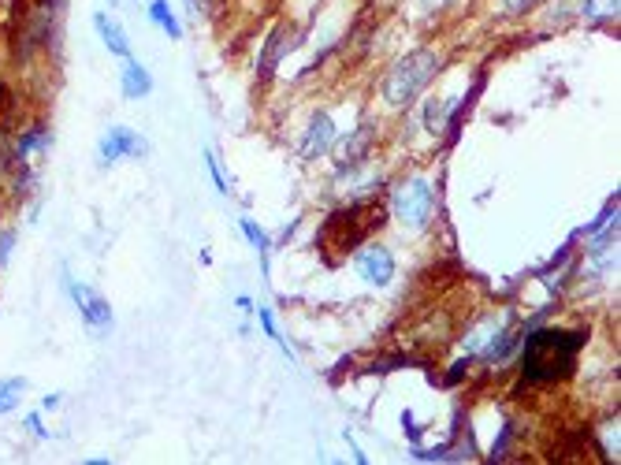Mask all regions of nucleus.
Segmentation results:
<instances>
[{"label": "nucleus", "instance_id": "obj_1", "mask_svg": "<svg viewBox=\"0 0 621 465\" xmlns=\"http://www.w3.org/2000/svg\"><path fill=\"white\" fill-rule=\"evenodd\" d=\"M584 343H588V332H581V328H540V332H532L521 346V358H517L521 387L562 384L577 365Z\"/></svg>", "mask_w": 621, "mask_h": 465}, {"label": "nucleus", "instance_id": "obj_2", "mask_svg": "<svg viewBox=\"0 0 621 465\" xmlns=\"http://www.w3.org/2000/svg\"><path fill=\"white\" fill-rule=\"evenodd\" d=\"M443 56L436 49H417V53L402 56L384 79V105L387 108H410L417 101V93L439 75Z\"/></svg>", "mask_w": 621, "mask_h": 465}, {"label": "nucleus", "instance_id": "obj_3", "mask_svg": "<svg viewBox=\"0 0 621 465\" xmlns=\"http://www.w3.org/2000/svg\"><path fill=\"white\" fill-rule=\"evenodd\" d=\"M384 224V209L380 201H357L350 209H339L335 216H328V224L320 231V246H335L331 261L343 257V253H354L369 231Z\"/></svg>", "mask_w": 621, "mask_h": 465}, {"label": "nucleus", "instance_id": "obj_4", "mask_svg": "<svg viewBox=\"0 0 621 465\" xmlns=\"http://www.w3.org/2000/svg\"><path fill=\"white\" fill-rule=\"evenodd\" d=\"M432 209H436V190H432V183L424 175L402 179L395 186V194H391V213L398 216L402 227H413V231L424 227L432 220Z\"/></svg>", "mask_w": 621, "mask_h": 465}, {"label": "nucleus", "instance_id": "obj_5", "mask_svg": "<svg viewBox=\"0 0 621 465\" xmlns=\"http://www.w3.org/2000/svg\"><path fill=\"white\" fill-rule=\"evenodd\" d=\"M376 138H380L376 123H361V127H354V131L346 134L343 142L335 146V168H339V172H354V168H361V164L372 157Z\"/></svg>", "mask_w": 621, "mask_h": 465}, {"label": "nucleus", "instance_id": "obj_6", "mask_svg": "<svg viewBox=\"0 0 621 465\" xmlns=\"http://www.w3.org/2000/svg\"><path fill=\"white\" fill-rule=\"evenodd\" d=\"M146 138L142 134H134L131 127H108V134L101 138V146H97V160L101 164H116L123 157H142L146 153Z\"/></svg>", "mask_w": 621, "mask_h": 465}, {"label": "nucleus", "instance_id": "obj_7", "mask_svg": "<svg viewBox=\"0 0 621 465\" xmlns=\"http://www.w3.org/2000/svg\"><path fill=\"white\" fill-rule=\"evenodd\" d=\"M357 276L365 279L369 287H387L395 279V253L387 246H369V250L357 253Z\"/></svg>", "mask_w": 621, "mask_h": 465}, {"label": "nucleus", "instance_id": "obj_8", "mask_svg": "<svg viewBox=\"0 0 621 465\" xmlns=\"http://www.w3.org/2000/svg\"><path fill=\"white\" fill-rule=\"evenodd\" d=\"M64 283H67V291H71V302L79 306V313L86 317L90 328H97V332L112 328V309H108V302L101 298V294L90 291L86 283H71V279H64Z\"/></svg>", "mask_w": 621, "mask_h": 465}, {"label": "nucleus", "instance_id": "obj_9", "mask_svg": "<svg viewBox=\"0 0 621 465\" xmlns=\"http://www.w3.org/2000/svg\"><path fill=\"white\" fill-rule=\"evenodd\" d=\"M331 142H335V120H331L328 112H317V116L309 120V127H305V138L298 153H302V160H317L328 153Z\"/></svg>", "mask_w": 621, "mask_h": 465}, {"label": "nucleus", "instance_id": "obj_10", "mask_svg": "<svg viewBox=\"0 0 621 465\" xmlns=\"http://www.w3.org/2000/svg\"><path fill=\"white\" fill-rule=\"evenodd\" d=\"M465 108V101H450V97H432L424 105V127L432 134H443L447 127H454V116Z\"/></svg>", "mask_w": 621, "mask_h": 465}, {"label": "nucleus", "instance_id": "obj_11", "mask_svg": "<svg viewBox=\"0 0 621 465\" xmlns=\"http://www.w3.org/2000/svg\"><path fill=\"white\" fill-rule=\"evenodd\" d=\"M93 27H97V34H101V41H105L108 53L123 56V60L131 56V41H127V34H123V30H119L116 19H108L105 12H97V15H93Z\"/></svg>", "mask_w": 621, "mask_h": 465}, {"label": "nucleus", "instance_id": "obj_12", "mask_svg": "<svg viewBox=\"0 0 621 465\" xmlns=\"http://www.w3.org/2000/svg\"><path fill=\"white\" fill-rule=\"evenodd\" d=\"M506 332V317H488L484 324H476L473 332L465 335V343H462V350L465 354H480V350H488L499 335Z\"/></svg>", "mask_w": 621, "mask_h": 465}, {"label": "nucleus", "instance_id": "obj_13", "mask_svg": "<svg viewBox=\"0 0 621 465\" xmlns=\"http://www.w3.org/2000/svg\"><path fill=\"white\" fill-rule=\"evenodd\" d=\"M291 38V30L287 27H276L272 34H268V45H265V56H261V79H268L272 71H276V64L283 60V56L291 53L298 41H287Z\"/></svg>", "mask_w": 621, "mask_h": 465}, {"label": "nucleus", "instance_id": "obj_14", "mask_svg": "<svg viewBox=\"0 0 621 465\" xmlns=\"http://www.w3.org/2000/svg\"><path fill=\"white\" fill-rule=\"evenodd\" d=\"M123 97L127 101H138V97H149V90H153V79H149V71L138 60H131L127 56V64H123Z\"/></svg>", "mask_w": 621, "mask_h": 465}, {"label": "nucleus", "instance_id": "obj_15", "mask_svg": "<svg viewBox=\"0 0 621 465\" xmlns=\"http://www.w3.org/2000/svg\"><path fill=\"white\" fill-rule=\"evenodd\" d=\"M149 19H153V23H157V27L164 30V34H168L172 41L183 38V27H179V19H175V12H172V4H168V0H153V4H149Z\"/></svg>", "mask_w": 621, "mask_h": 465}, {"label": "nucleus", "instance_id": "obj_16", "mask_svg": "<svg viewBox=\"0 0 621 465\" xmlns=\"http://www.w3.org/2000/svg\"><path fill=\"white\" fill-rule=\"evenodd\" d=\"M238 227H242V235L250 239V246L257 250V257H261V265H265V272H268V253H272V242H268V235L257 224H253V220H242Z\"/></svg>", "mask_w": 621, "mask_h": 465}, {"label": "nucleus", "instance_id": "obj_17", "mask_svg": "<svg viewBox=\"0 0 621 465\" xmlns=\"http://www.w3.org/2000/svg\"><path fill=\"white\" fill-rule=\"evenodd\" d=\"M23 391H27V380H0V413L15 410Z\"/></svg>", "mask_w": 621, "mask_h": 465}, {"label": "nucleus", "instance_id": "obj_18", "mask_svg": "<svg viewBox=\"0 0 621 465\" xmlns=\"http://www.w3.org/2000/svg\"><path fill=\"white\" fill-rule=\"evenodd\" d=\"M581 15L584 19H614L618 15V0H584Z\"/></svg>", "mask_w": 621, "mask_h": 465}, {"label": "nucleus", "instance_id": "obj_19", "mask_svg": "<svg viewBox=\"0 0 621 465\" xmlns=\"http://www.w3.org/2000/svg\"><path fill=\"white\" fill-rule=\"evenodd\" d=\"M205 168H209L212 183H216V194H231V183L224 179V172H220V160H216V153H205Z\"/></svg>", "mask_w": 621, "mask_h": 465}, {"label": "nucleus", "instance_id": "obj_20", "mask_svg": "<svg viewBox=\"0 0 621 465\" xmlns=\"http://www.w3.org/2000/svg\"><path fill=\"white\" fill-rule=\"evenodd\" d=\"M253 313H257V320H261V328H265V335H272V339H276V343L283 346V350H287V343H283V335H279V328H276V320H272V313H268V309H253Z\"/></svg>", "mask_w": 621, "mask_h": 465}, {"label": "nucleus", "instance_id": "obj_21", "mask_svg": "<svg viewBox=\"0 0 621 465\" xmlns=\"http://www.w3.org/2000/svg\"><path fill=\"white\" fill-rule=\"evenodd\" d=\"M8 253H12V231H0V265L8 261Z\"/></svg>", "mask_w": 621, "mask_h": 465}, {"label": "nucleus", "instance_id": "obj_22", "mask_svg": "<svg viewBox=\"0 0 621 465\" xmlns=\"http://www.w3.org/2000/svg\"><path fill=\"white\" fill-rule=\"evenodd\" d=\"M506 4V12H529L536 0H503Z\"/></svg>", "mask_w": 621, "mask_h": 465}, {"label": "nucleus", "instance_id": "obj_23", "mask_svg": "<svg viewBox=\"0 0 621 465\" xmlns=\"http://www.w3.org/2000/svg\"><path fill=\"white\" fill-rule=\"evenodd\" d=\"M205 8H209V0H186V12L194 15V19H198V15H205Z\"/></svg>", "mask_w": 621, "mask_h": 465}, {"label": "nucleus", "instance_id": "obj_24", "mask_svg": "<svg viewBox=\"0 0 621 465\" xmlns=\"http://www.w3.org/2000/svg\"><path fill=\"white\" fill-rule=\"evenodd\" d=\"M27 428L34 432V436H45V428H41V417H38V413H30V417H27Z\"/></svg>", "mask_w": 621, "mask_h": 465}, {"label": "nucleus", "instance_id": "obj_25", "mask_svg": "<svg viewBox=\"0 0 621 465\" xmlns=\"http://www.w3.org/2000/svg\"><path fill=\"white\" fill-rule=\"evenodd\" d=\"M238 309H242V313H253V309H257V306H253L250 298H246V294H242V298H238Z\"/></svg>", "mask_w": 621, "mask_h": 465}, {"label": "nucleus", "instance_id": "obj_26", "mask_svg": "<svg viewBox=\"0 0 621 465\" xmlns=\"http://www.w3.org/2000/svg\"><path fill=\"white\" fill-rule=\"evenodd\" d=\"M424 8H443V4H450V0H421Z\"/></svg>", "mask_w": 621, "mask_h": 465}, {"label": "nucleus", "instance_id": "obj_27", "mask_svg": "<svg viewBox=\"0 0 621 465\" xmlns=\"http://www.w3.org/2000/svg\"><path fill=\"white\" fill-rule=\"evenodd\" d=\"M108 4H119V0H108Z\"/></svg>", "mask_w": 621, "mask_h": 465}]
</instances>
